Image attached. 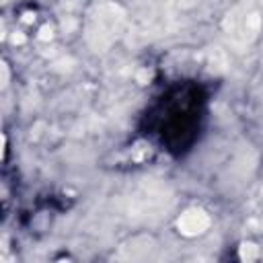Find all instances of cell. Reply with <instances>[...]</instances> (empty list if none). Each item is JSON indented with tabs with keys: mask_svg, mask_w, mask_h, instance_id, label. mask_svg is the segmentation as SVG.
I'll list each match as a JSON object with an SVG mask.
<instances>
[{
	"mask_svg": "<svg viewBox=\"0 0 263 263\" xmlns=\"http://www.w3.org/2000/svg\"><path fill=\"white\" fill-rule=\"evenodd\" d=\"M177 226H179V232L185 234V237H198V234L210 228V216L204 210H187L177 220Z\"/></svg>",
	"mask_w": 263,
	"mask_h": 263,
	"instance_id": "1",
	"label": "cell"
},
{
	"mask_svg": "<svg viewBox=\"0 0 263 263\" xmlns=\"http://www.w3.org/2000/svg\"><path fill=\"white\" fill-rule=\"evenodd\" d=\"M257 255H259V249L253 243H243L239 249V257L243 261H253V259H257Z\"/></svg>",
	"mask_w": 263,
	"mask_h": 263,
	"instance_id": "2",
	"label": "cell"
},
{
	"mask_svg": "<svg viewBox=\"0 0 263 263\" xmlns=\"http://www.w3.org/2000/svg\"><path fill=\"white\" fill-rule=\"evenodd\" d=\"M52 37H53L52 27H48V25H46V27H41V31H39V39H41V41H50Z\"/></svg>",
	"mask_w": 263,
	"mask_h": 263,
	"instance_id": "3",
	"label": "cell"
},
{
	"mask_svg": "<svg viewBox=\"0 0 263 263\" xmlns=\"http://www.w3.org/2000/svg\"><path fill=\"white\" fill-rule=\"evenodd\" d=\"M8 82V68H6V64H2V85H6Z\"/></svg>",
	"mask_w": 263,
	"mask_h": 263,
	"instance_id": "4",
	"label": "cell"
},
{
	"mask_svg": "<svg viewBox=\"0 0 263 263\" xmlns=\"http://www.w3.org/2000/svg\"><path fill=\"white\" fill-rule=\"evenodd\" d=\"M12 41H15V44H23V41H25V35H23V33H15V35H12Z\"/></svg>",
	"mask_w": 263,
	"mask_h": 263,
	"instance_id": "5",
	"label": "cell"
}]
</instances>
